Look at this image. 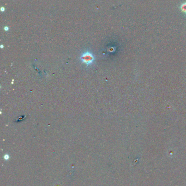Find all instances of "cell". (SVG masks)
<instances>
[{"instance_id": "7a4b0ae2", "label": "cell", "mask_w": 186, "mask_h": 186, "mask_svg": "<svg viewBox=\"0 0 186 186\" xmlns=\"http://www.w3.org/2000/svg\"><path fill=\"white\" fill-rule=\"evenodd\" d=\"M54 186H61V185H60V184H59V183H56V184Z\"/></svg>"}, {"instance_id": "6da1fadb", "label": "cell", "mask_w": 186, "mask_h": 186, "mask_svg": "<svg viewBox=\"0 0 186 186\" xmlns=\"http://www.w3.org/2000/svg\"><path fill=\"white\" fill-rule=\"evenodd\" d=\"M80 59L82 63L85 64L88 66L93 63L95 61V57L91 52L86 51L81 54L80 57Z\"/></svg>"}]
</instances>
